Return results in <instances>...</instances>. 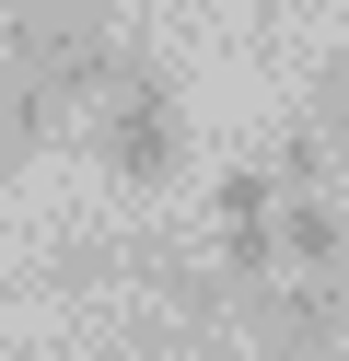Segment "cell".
Here are the masks:
<instances>
[{
    "label": "cell",
    "instance_id": "1",
    "mask_svg": "<svg viewBox=\"0 0 349 361\" xmlns=\"http://www.w3.org/2000/svg\"><path fill=\"white\" fill-rule=\"evenodd\" d=\"M116 12L105 0H12V24H0V71H23L35 94H82V105H105V82H116Z\"/></svg>",
    "mask_w": 349,
    "mask_h": 361
},
{
    "label": "cell",
    "instance_id": "2",
    "mask_svg": "<svg viewBox=\"0 0 349 361\" xmlns=\"http://www.w3.org/2000/svg\"><path fill=\"white\" fill-rule=\"evenodd\" d=\"M93 152H105L116 187H175V164H186V94H175L163 59H140V47L116 59L105 105H93Z\"/></svg>",
    "mask_w": 349,
    "mask_h": 361
},
{
    "label": "cell",
    "instance_id": "3",
    "mask_svg": "<svg viewBox=\"0 0 349 361\" xmlns=\"http://www.w3.org/2000/svg\"><path fill=\"white\" fill-rule=\"evenodd\" d=\"M209 210H221L209 280H221V291H268V268H279V175H268V164H233Z\"/></svg>",
    "mask_w": 349,
    "mask_h": 361
},
{
    "label": "cell",
    "instance_id": "4",
    "mask_svg": "<svg viewBox=\"0 0 349 361\" xmlns=\"http://www.w3.org/2000/svg\"><path fill=\"white\" fill-rule=\"evenodd\" d=\"M256 338H268L279 361H338V350H349V303H338V280L256 291Z\"/></svg>",
    "mask_w": 349,
    "mask_h": 361
},
{
    "label": "cell",
    "instance_id": "5",
    "mask_svg": "<svg viewBox=\"0 0 349 361\" xmlns=\"http://www.w3.org/2000/svg\"><path fill=\"white\" fill-rule=\"evenodd\" d=\"M338 210H326V187L314 198H279V268H291V280H338Z\"/></svg>",
    "mask_w": 349,
    "mask_h": 361
},
{
    "label": "cell",
    "instance_id": "6",
    "mask_svg": "<svg viewBox=\"0 0 349 361\" xmlns=\"http://www.w3.org/2000/svg\"><path fill=\"white\" fill-rule=\"evenodd\" d=\"M47 128H59V94H35L23 71H0V175H23L47 152Z\"/></svg>",
    "mask_w": 349,
    "mask_h": 361
},
{
    "label": "cell",
    "instance_id": "7",
    "mask_svg": "<svg viewBox=\"0 0 349 361\" xmlns=\"http://www.w3.org/2000/svg\"><path fill=\"white\" fill-rule=\"evenodd\" d=\"M302 128H314V140H349V47L314 71V105H302Z\"/></svg>",
    "mask_w": 349,
    "mask_h": 361
}]
</instances>
